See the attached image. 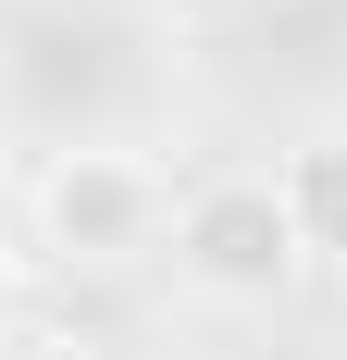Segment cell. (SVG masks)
Segmentation results:
<instances>
[{
    "mask_svg": "<svg viewBox=\"0 0 347 360\" xmlns=\"http://www.w3.org/2000/svg\"><path fill=\"white\" fill-rule=\"evenodd\" d=\"M37 311H25V249H13V236H0V335H25Z\"/></svg>",
    "mask_w": 347,
    "mask_h": 360,
    "instance_id": "cell-4",
    "label": "cell"
},
{
    "mask_svg": "<svg viewBox=\"0 0 347 360\" xmlns=\"http://www.w3.org/2000/svg\"><path fill=\"white\" fill-rule=\"evenodd\" d=\"M162 249H174V274H186V298H211V311H273V298H298L322 224H310V199L285 174H199L174 199Z\"/></svg>",
    "mask_w": 347,
    "mask_h": 360,
    "instance_id": "cell-1",
    "label": "cell"
},
{
    "mask_svg": "<svg viewBox=\"0 0 347 360\" xmlns=\"http://www.w3.org/2000/svg\"><path fill=\"white\" fill-rule=\"evenodd\" d=\"M25 236L63 274H137L174 236V186L149 149H50L25 186Z\"/></svg>",
    "mask_w": 347,
    "mask_h": 360,
    "instance_id": "cell-2",
    "label": "cell"
},
{
    "mask_svg": "<svg viewBox=\"0 0 347 360\" xmlns=\"http://www.w3.org/2000/svg\"><path fill=\"white\" fill-rule=\"evenodd\" d=\"M0 360H112V348L74 335V323H25V335H0Z\"/></svg>",
    "mask_w": 347,
    "mask_h": 360,
    "instance_id": "cell-3",
    "label": "cell"
}]
</instances>
